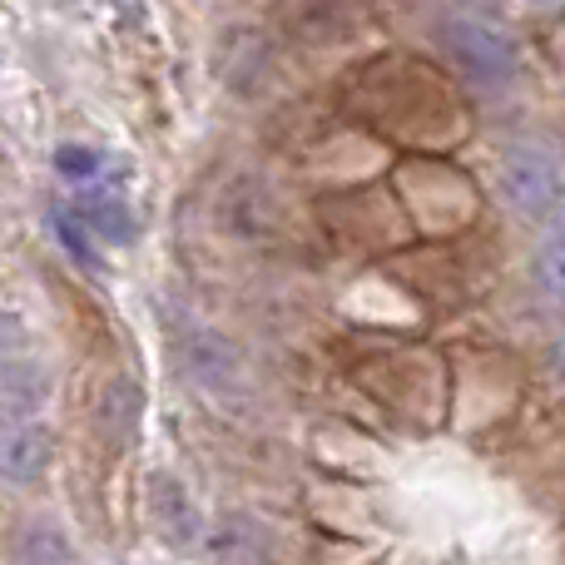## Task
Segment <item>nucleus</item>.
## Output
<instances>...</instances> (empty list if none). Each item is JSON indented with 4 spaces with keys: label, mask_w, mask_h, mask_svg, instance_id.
<instances>
[{
    "label": "nucleus",
    "mask_w": 565,
    "mask_h": 565,
    "mask_svg": "<svg viewBox=\"0 0 565 565\" xmlns=\"http://www.w3.org/2000/svg\"><path fill=\"white\" fill-rule=\"evenodd\" d=\"M55 234H60V244L70 248V258H75L79 268H95V254H89V238H85V218L79 214H55Z\"/></svg>",
    "instance_id": "obj_11"
},
{
    "label": "nucleus",
    "mask_w": 565,
    "mask_h": 565,
    "mask_svg": "<svg viewBox=\"0 0 565 565\" xmlns=\"http://www.w3.org/2000/svg\"><path fill=\"white\" fill-rule=\"evenodd\" d=\"M55 164H60V174H70V179H89L99 169V159L89 154V149L70 145V149H60V154H55Z\"/></svg>",
    "instance_id": "obj_13"
},
{
    "label": "nucleus",
    "mask_w": 565,
    "mask_h": 565,
    "mask_svg": "<svg viewBox=\"0 0 565 565\" xmlns=\"http://www.w3.org/2000/svg\"><path fill=\"white\" fill-rule=\"evenodd\" d=\"M25 338H30L25 318H20V312H6V308H0V358H15V352L25 348Z\"/></svg>",
    "instance_id": "obj_12"
},
{
    "label": "nucleus",
    "mask_w": 565,
    "mask_h": 565,
    "mask_svg": "<svg viewBox=\"0 0 565 565\" xmlns=\"http://www.w3.org/2000/svg\"><path fill=\"white\" fill-rule=\"evenodd\" d=\"M536 6H561V0H536Z\"/></svg>",
    "instance_id": "obj_16"
},
{
    "label": "nucleus",
    "mask_w": 565,
    "mask_h": 565,
    "mask_svg": "<svg viewBox=\"0 0 565 565\" xmlns=\"http://www.w3.org/2000/svg\"><path fill=\"white\" fill-rule=\"evenodd\" d=\"M497 189L516 218L546 224L551 234H565V174L546 149L511 145L497 164Z\"/></svg>",
    "instance_id": "obj_1"
},
{
    "label": "nucleus",
    "mask_w": 565,
    "mask_h": 565,
    "mask_svg": "<svg viewBox=\"0 0 565 565\" xmlns=\"http://www.w3.org/2000/svg\"><path fill=\"white\" fill-rule=\"evenodd\" d=\"M437 40H441V50L451 55V65H457L467 79H477V85L501 89V85L516 79V45H511L497 25H487V20L447 15L437 25Z\"/></svg>",
    "instance_id": "obj_2"
},
{
    "label": "nucleus",
    "mask_w": 565,
    "mask_h": 565,
    "mask_svg": "<svg viewBox=\"0 0 565 565\" xmlns=\"http://www.w3.org/2000/svg\"><path fill=\"white\" fill-rule=\"evenodd\" d=\"M531 278L551 302H565V234H551L531 258Z\"/></svg>",
    "instance_id": "obj_9"
},
{
    "label": "nucleus",
    "mask_w": 565,
    "mask_h": 565,
    "mask_svg": "<svg viewBox=\"0 0 565 565\" xmlns=\"http://www.w3.org/2000/svg\"><path fill=\"white\" fill-rule=\"evenodd\" d=\"M10 565H70V536L50 521H30L10 546Z\"/></svg>",
    "instance_id": "obj_7"
},
{
    "label": "nucleus",
    "mask_w": 565,
    "mask_h": 565,
    "mask_svg": "<svg viewBox=\"0 0 565 565\" xmlns=\"http://www.w3.org/2000/svg\"><path fill=\"white\" fill-rule=\"evenodd\" d=\"M149 516H154V526L164 531L174 546H199V536H204V521H199L194 501H189V491L179 487L174 477H149Z\"/></svg>",
    "instance_id": "obj_5"
},
{
    "label": "nucleus",
    "mask_w": 565,
    "mask_h": 565,
    "mask_svg": "<svg viewBox=\"0 0 565 565\" xmlns=\"http://www.w3.org/2000/svg\"><path fill=\"white\" fill-rule=\"evenodd\" d=\"M184 367H189V377H194L199 387L209 392V397H248V367H244V358H238V348L228 338H218V332H209V328L189 332Z\"/></svg>",
    "instance_id": "obj_4"
},
{
    "label": "nucleus",
    "mask_w": 565,
    "mask_h": 565,
    "mask_svg": "<svg viewBox=\"0 0 565 565\" xmlns=\"http://www.w3.org/2000/svg\"><path fill=\"white\" fill-rule=\"evenodd\" d=\"M50 402V367L40 362H6L0 367V417H40Z\"/></svg>",
    "instance_id": "obj_6"
},
{
    "label": "nucleus",
    "mask_w": 565,
    "mask_h": 565,
    "mask_svg": "<svg viewBox=\"0 0 565 565\" xmlns=\"http://www.w3.org/2000/svg\"><path fill=\"white\" fill-rule=\"evenodd\" d=\"M55 461V437L40 417H0V487H40Z\"/></svg>",
    "instance_id": "obj_3"
},
{
    "label": "nucleus",
    "mask_w": 565,
    "mask_h": 565,
    "mask_svg": "<svg viewBox=\"0 0 565 565\" xmlns=\"http://www.w3.org/2000/svg\"><path fill=\"white\" fill-rule=\"evenodd\" d=\"M551 362H556V372H561V377H565V332H561V338H556V348H551Z\"/></svg>",
    "instance_id": "obj_14"
},
{
    "label": "nucleus",
    "mask_w": 565,
    "mask_h": 565,
    "mask_svg": "<svg viewBox=\"0 0 565 565\" xmlns=\"http://www.w3.org/2000/svg\"><path fill=\"white\" fill-rule=\"evenodd\" d=\"M79 218H85L89 234H105L109 244H125V238L135 234V218H129L125 204H115V199H95V204H85Z\"/></svg>",
    "instance_id": "obj_10"
},
{
    "label": "nucleus",
    "mask_w": 565,
    "mask_h": 565,
    "mask_svg": "<svg viewBox=\"0 0 565 565\" xmlns=\"http://www.w3.org/2000/svg\"><path fill=\"white\" fill-rule=\"evenodd\" d=\"M457 6H481V10H491L497 0H457Z\"/></svg>",
    "instance_id": "obj_15"
},
{
    "label": "nucleus",
    "mask_w": 565,
    "mask_h": 565,
    "mask_svg": "<svg viewBox=\"0 0 565 565\" xmlns=\"http://www.w3.org/2000/svg\"><path fill=\"white\" fill-rule=\"evenodd\" d=\"M139 412H145V402H139V387L129 377H115L105 387V397H99V427H109L119 441H125L129 431H135Z\"/></svg>",
    "instance_id": "obj_8"
}]
</instances>
